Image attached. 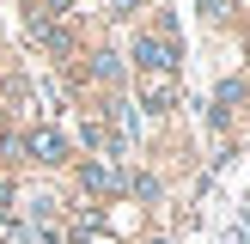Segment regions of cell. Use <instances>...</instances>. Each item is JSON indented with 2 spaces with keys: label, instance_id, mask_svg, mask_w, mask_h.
Listing matches in <instances>:
<instances>
[{
  "label": "cell",
  "instance_id": "7",
  "mask_svg": "<svg viewBox=\"0 0 250 244\" xmlns=\"http://www.w3.org/2000/svg\"><path fill=\"white\" fill-rule=\"evenodd\" d=\"M153 244H165V238H153Z\"/></svg>",
  "mask_w": 250,
  "mask_h": 244
},
{
  "label": "cell",
  "instance_id": "4",
  "mask_svg": "<svg viewBox=\"0 0 250 244\" xmlns=\"http://www.w3.org/2000/svg\"><path fill=\"white\" fill-rule=\"evenodd\" d=\"M80 183H85V189H116V171H110V165H98V159H92V165H80Z\"/></svg>",
  "mask_w": 250,
  "mask_h": 244
},
{
  "label": "cell",
  "instance_id": "3",
  "mask_svg": "<svg viewBox=\"0 0 250 244\" xmlns=\"http://www.w3.org/2000/svg\"><path fill=\"white\" fill-rule=\"evenodd\" d=\"M141 104H146V110H171V104H177L171 73H146V80H141Z\"/></svg>",
  "mask_w": 250,
  "mask_h": 244
},
{
  "label": "cell",
  "instance_id": "1",
  "mask_svg": "<svg viewBox=\"0 0 250 244\" xmlns=\"http://www.w3.org/2000/svg\"><path fill=\"white\" fill-rule=\"evenodd\" d=\"M134 61H141V73H171L177 67V49L165 37H134Z\"/></svg>",
  "mask_w": 250,
  "mask_h": 244
},
{
  "label": "cell",
  "instance_id": "6",
  "mask_svg": "<svg viewBox=\"0 0 250 244\" xmlns=\"http://www.w3.org/2000/svg\"><path fill=\"white\" fill-rule=\"evenodd\" d=\"M110 6H116V12H134V6H146V0H110Z\"/></svg>",
  "mask_w": 250,
  "mask_h": 244
},
{
  "label": "cell",
  "instance_id": "2",
  "mask_svg": "<svg viewBox=\"0 0 250 244\" xmlns=\"http://www.w3.org/2000/svg\"><path fill=\"white\" fill-rule=\"evenodd\" d=\"M24 153H31L37 165H61V159H67V134L61 128H31L24 134Z\"/></svg>",
  "mask_w": 250,
  "mask_h": 244
},
{
  "label": "cell",
  "instance_id": "5",
  "mask_svg": "<svg viewBox=\"0 0 250 244\" xmlns=\"http://www.w3.org/2000/svg\"><path fill=\"white\" fill-rule=\"evenodd\" d=\"M202 12H208V19H220V12H226V0H202Z\"/></svg>",
  "mask_w": 250,
  "mask_h": 244
}]
</instances>
